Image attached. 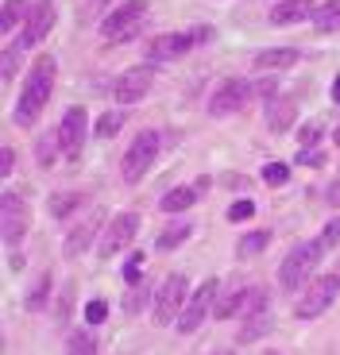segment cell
<instances>
[{
  "label": "cell",
  "mask_w": 340,
  "mask_h": 355,
  "mask_svg": "<svg viewBox=\"0 0 340 355\" xmlns=\"http://www.w3.org/2000/svg\"><path fill=\"white\" fill-rule=\"evenodd\" d=\"M290 124H294V101L290 97H271L267 101V128L275 135L290 132Z\"/></svg>",
  "instance_id": "obj_17"
},
{
  "label": "cell",
  "mask_w": 340,
  "mask_h": 355,
  "mask_svg": "<svg viewBox=\"0 0 340 355\" xmlns=\"http://www.w3.org/2000/svg\"><path fill=\"white\" fill-rule=\"evenodd\" d=\"M194 201H197V189L194 186H174V189H167V193H162L159 209H162V213H170V216H178L182 209H189Z\"/></svg>",
  "instance_id": "obj_21"
},
{
  "label": "cell",
  "mask_w": 340,
  "mask_h": 355,
  "mask_svg": "<svg viewBox=\"0 0 340 355\" xmlns=\"http://www.w3.org/2000/svg\"><path fill=\"white\" fill-rule=\"evenodd\" d=\"M147 8H151V0H124L117 12H108V19L101 24V31H105L108 43H128V39H135V31H139V24H144Z\"/></svg>",
  "instance_id": "obj_4"
},
{
  "label": "cell",
  "mask_w": 340,
  "mask_h": 355,
  "mask_svg": "<svg viewBox=\"0 0 340 355\" xmlns=\"http://www.w3.org/2000/svg\"><path fill=\"white\" fill-rule=\"evenodd\" d=\"M70 302H74V282L62 286V297H58V305H54V320L66 329V320H70Z\"/></svg>",
  "instance_id": "obj_31"
},
{
  "label": "cell",
  "mask_w": 340,
  "mask_h": 355,
  "mask_svg": "<svg viewBox=\"0 0 340 355\" xmlns=\"http://www.w3.org/2000/svg\"><path fill=\"white\" fill-rule=\"evenodd\" d=\"M267 243H271V232H263V228H260V232H248V236L236 243V255H240V259H251V255H260Z\"/></svg>",
  "instance_id": "obj_26"
},
{
  "label": "cell",
  "mask_w": 340,
  "mask_h": 355,
  "mask_svg": "<svg viewBox=\"0 0 340 355\" xmlns=\"http://www.w3.org/2000/svg\"><path fill=\"white\" fill-rule=\"evenodd\" d=\"M298 62V51L294 46H275V51H260L255 54V70H287V66Z\"/></svg>",
  "instance_id": "obj_19"
},
{
  "label": "cell",
  "mask_w": 340,
  "mask_h": 355,
  "mask_svg": "<svg viewBox=\"0 0 340 355\" xmlns=\"http://www.w3.org/2000/svg\"><path fill=\"white\" fill-rule=\"evenodd\" d=\"M287 178H290V166H287V162H267V166H263V182H267L271 189L287 186Z\"/></svg>",
  "instance_id": "obj_30"
},
{
  "label": "cell",
  "mask_w": 340,
  "mask_h": 355,
  "mask_svg": "<svg viewBox=\"0 0 340 355\" xmlns=\"http://www.w3.org/2000/svg\"><path fill=\"white\" fill-rule=\"evenodd\" d=\"M216 355H228V352H216Z\"/></svg>",
  "instance_id": "obj_43"
},
{
  "label": "cell",
  "mask_w": 340,
  "mask_h": 355,
  "mask_svg": "<svg viewBox=\"0 0 340 355\" xmlns=\"http://www.w3.org/2000/svg\"><path fill=\"white\" fill-rule=\"evenodd\" d=\"M294 162H298V166H314V170H321V166H325V151H317V147H302Z\"/></svg>",
  "instance_id": "obj_32"
},
{
  "label": "cell",
  "mask_w": 340,
  "mask_h": 355,
  "mask_svg": "<svg viewBox=\"0 0 340 355\" xmlns=\"http://www.w3.org/2000/svg\"><path fill=\"white\" fill-rule=\"evenodd\" d=\"M332 139H337V147H340V128H337V132H332Z\"/></svg>",
  "instance_id": "obj_42"
},
{
  "label": "cell",
  "mask_w": 340,
  "mask_h": 355,
  "mask_svg": "<svg viewBox=\"0 0 340 355\" xmlns=\"http://www.w3.org/2000/svg\"><path fill=\"white\" fill-rule=\"evenodd\" d=\"M314 0H275L271 8V24L275 27H290V24H302L305 16H314Z\"/></svg>",
  "instance_id": "obj_16"
},
{
  "label": "cell",
  "mask_w": 340,
  "mask_h": 355,
  "mask_svg": "<svg viewBox=\"0 0 340 355\" xmlns=\"http://www.w3.org/2000/svg\"><path fill=\"white\" fill-rule=\"evenodd\" d=\"M325 197H329L332 209H340V182H337V186H329V193H325Z\"/></svg>",
  "instance_id": "obj_40"
},
{
  "label": "cell",
  "mask_w": 340,
  "mask_h": 355,
  "mask_svg": "<svg viewBox=\"0 0 340 355\" xmlns=\"http://www.w3.org/2000/svg\"><path fill=\"white\" fill-rule=\"evenodd\" d=\"M321 243H325V251H332L340 243V216H332L329 224H325V232H321Z\"/></svg>",
  "instance_id": "obj_36"
},
{
  "label": "cell",
  "mask_w": 340,
  "mask_h": 355,
  "mask_svg": "<svg viewBox=\"0 0 340 355\" xmlns=\"http://www.w3.org/2000/svg\"><path fill=\"white\" fill-rule=\"evenodd\" d=\"M271 329V309L263 305V309H251V313H244V324H240V344H251V340H260L263 332Z\"/></svg>",
  "instance_id": "obj_18"
},
{
  "label": "cell",
  "mask_w": 340,
  "mask_h": 355,
  "mask_svg": "<svg viewBox=\"0 0 340 355\" xmlns=\"http://www.w3.org/2000/svg\"><path fill=\"white\" fill-rule=\"evenodd\" d=\"M151 85H155V70H151V66H132V70H124L117 78L112 97H117V105H135V101H144L147 93H151Z\"/></svg>",
  "instance_id": "obj_11"
},
{
  "label": "cell",
  "mask_w": 340,
  "mask_h": 355,
  "mask_svg": "<svg viewBox=\"0 0 340 355\" xmlns=\"http://www.w3.org/2000/svg\"><path fill=\"white\" fill-rule=\"evenodd\" d=\"M27 224H31L27 201L8 189V193L0 197V236H4V243H19V236L27 232Z\"/></svg>",
  "instance_id": "obj_10"
},
{
  "label": "cell",
  "mask_w": 340,
  "mask_h": 355,
  "mask_svg": "<svg viewBox=\"0 0 340 355\" xmlns=\"http://www.w3.org/2000/svg\"><path fill=\"white\" fill-rule=\"evenodd\" d=\"M93 240H101V213H90V220H81L78 228H74L70 236H66V248H62V251H66V259H78Z\"/></svg>",
  "instance_id": "obj_15"
},
{
  "label": "cell",
  "mask_w": 340,
  "mask_h": 355,
  "mask_svg": "<svg viewBox=\"0 0 340 355\" xmlns=\"http://www.w3.org/2000/svg\"><path fill=\"white\" fill-rule=\"evenodd\" d=\"M332 101L340 105V73H337V81H332Z\"/></svg>",
  "instance_id": "obj_41"
},
{
  "label": "cell",
  "mask_w": 340,
  "mask_h": 355,
  "mask_svg": "<svg viewBox=\"0 0 340 355\" xmlns=\"http://www.w3.org/2000/svg\"><path fill=\"white\" fill-rule=\"evenodd\" d=\"M139 278H144V270H139V255H132V259H128V266H124V282L128 286H139Z\"/></svg>",
  "instance_id": "obj_37"
},
{
  "label": "cell",
  "mask_w": 340,
  "mask_h": 355,
  "mask_svg": "<svg viewBox=\"0 0 340 355\" xmlns=\"http://www.w3.org/2000/svg\"><path fill=\"white\" fill-rule=\"evenodd\" d=\"M54 81H58V62H54L51 54H43V58L31 66L27 85L16 101V116H12L16 128H31L39 120V112L46 108V101H51V93H54Z\"/></svg>",
  "instance_id": "obj_1"
},
{
  "label": "cell",
  "mask_w": 340,
  "mask_h": 355,
  "mask_svg": "<svg viewBox=\"0 0 340 355\" xmlns=\"http://www.w3.org/2000/svg\"><path fill=\"white\" fill-rule=\"evenodd\" d=\"M124 120H128L124 112H105V116L97 120V135H101V139H112V135L124 128Z\"/></svg>",
  "instance_id": "obj_28"
},
{
  "label": "cell",
  "mask_w": 340,
  "mask_h": 355,
  "mask_svg": "<svg viewBox=\"0 0 340 355\" xmlns=\"http://www.w3.org/2000/svg\"><path fill=\"white\" fill-rule=\"evenodd\" d=\"M12 166H16V151L4 147V151H0V178H12Z\"/></svg>",
  "instance_id": "obj_38"
},
{
  "label": "cell",
  "mask_w": 340,
  "mask_h": 355,
  "mask_svg": "<svg viewBox=\"0 0 340 355\" xmlns=\"http://www.w3.org/2000/svg\"><path fill=\"white\" fill-rule=\"evenodd\" d=\"M255 97V81H244V78H228L213 89L209 97V112L213 116H232V112H244Z\"/></svg>",
  "instance_id": "obj_6"
},
{
  "label": "cell",
  "mask_w": 340,
  "mask_h": 355,
  "mask_svg": "<svg viewBox=\"0 0 340 355\" xmlns=\"http://www.w3.org/2000/svg\"><path fill=\"white\" fill-rule=\"evenodd\" d=\"M298 139H302V147H314V143L321 139V128H317V124H305L302 132H298Z\"/></svg>",
  "instance_id": "obj_39"
},
{
  "label": "cell",
  "mask_w": 340,
  "mask_h": 355,
  "mask_svg": "<svg viewBox=\"0 0 340 355\" xmlns=\"http://www.w3.org/2000/svg\"><path fill=\"white\" fill-rule=\"evenodd\" d=\"M85 320H90V324H105V320H108V302L93 297V302L85 305Z\"/></svg>",
  "instance_id": "obj_33"
},
{
  "label": "cell",
  "mask_w": 340,
  "mask_h": 355,
  "mask_svg": "<svg viewBox=\"0 0 340 355\" xmlns=\"http://www.w3.org/2000/svg\"><path fill=\"white\" fill-rule=\"evenodd\" d=\"M51 27H54V0H39V4H31V12H27L24 31H19L16 46H19V51H27V46L43 43V39L51 35Z\"/></svg>",
  "instance_id": "obj_12"
},
{
  "label": "cell",
  "mask_w": 340,
  "mask_h": 355,
  "mask_svg": "<svg viewBox=\"0 0 340 355\" xmlns=\"http://www.w3.org/2000/svg\"><path fill=\"white\" fill-rule=\"evenodd\" d=\"M314 27L317 31H340V0H325V4H317Z\"/></svg>",
  "instance_id": "obj_22"
},
{
  "label": "cell",
  "mask_w": 340,
  "mask_h": 355,
  "mask_svg": "<svg viewBox=\"0 0 340 355\" xmlns=\"http://www.w3.org/2000/svg\"><path fill=\"white\" fill-rule=\"evenodd\" d=\"M248 216H255V205L244 197V201H232V209H228V220L232 224H240V220H248Z\"/></svg>",
  "instance_id": "obj_35"
},
{
  "label": "cell",
  "mask_w": 340,
  "mask_h": 355,
  "mask_svg": "<svg viewBox=\"0 0 340 355\" xmlns=\"http://www.w3.org/2000/svg\"><path fill=\"white\" fill-rule=\"evenodd\" d=\"M135 232H139V213H120L108 220L105 236H101V259H112L120 248L135 240Z\"/></svg>",
  "instance_id": "obj_13"
},
{
  "label": "cell",
  "mask_w": 340,
  "mask_h": 355,
  "mask_svg": "<svg viewBox=\"0 0 340 355\" xmlns=\"http://www.w3.org/2000/svg\"><path fill=\"white\" fill-rule=\"evenodd\" d=\"M155 159H159V132L144 128V132H139V135H135V139L124 147V159H120V174H124L128 186H135V182H139L147 170H151Z\"/></svg>",
  "instance_id": "obj_3"
},
{
  "label": "cell",
  "mask_w": 340,
  "mask_h": 355,
  "mask_svg": "<svg viewBox=\"0 0 340 355\" xmlns=\"http://www.w3.org/2000/svg\"><path fill=\"white\" fill-rule=\"evenodd\" d=\"M213 35V31H209V27H194V31H167V35H155L151 39V58H162V62H167V58H182V54H189L194 51L197 43H205V39Z\"/></svg>",
  "instance_id": "obj_8"
},
{
  "label": "cell",
  "mask_w": 340,
  "mask_h": 355,
  "mask_svg": "<svg viewBox=\"0 0 340 355\" xmlns=\"http://www.w3.org/2000/svg\"><path fill=\"white\" fill-rule=\"evenodd\" d=\"M321 255H325L321 236H317V240L298 243V248H290L287 259H282V266H278V286H282L287 293H298L305 282H309V278H314V270H317V263H321Z\"/></svg>",
  "instance_id": "obj_2"
},
{
  "label": "cell",
  "mask_w": 340,
  "mask_h": 355,
  "mask_svg": "<svg viewBox=\"0 0 340 355\" xmlns=\"http://www.w3.org/2000/svg\"><path fill=\"white\" fill-rule=\"evenodd\" d=\"M54 143H62V139H58V128H54V132H46L43 139H39V147H35L39 166H51V162H54Z\"/></svg>",
  "instance_id": "obj_29"
},
{
  "label": "cell",
  "mask_w": 340,
  "mask_h": 355,
  "mask_svg": "<svg viewBox=\"0 0 340 355\" xmlns=\"http://www.w3.org/2000/svg\"><path fill=\"white\" fill-rule=\"evenodd\" d=\"M186 302H189V282H186V275H170L167 282H162L159 297H155V320H159V324H178Z\"/></svg>",
  "instance_id": "obj_7"
},
{
  "label": "cell",
  "mask_w": 340,
  "mask_h": 355,
  "mask_svg": "<svg viewBox=\"0 0 340 355\" xmlns=\"http://www.w3.org/2000/svg\"><path fill=\"white\" fill-rule=\"evenodd\" d=\"M337 293H340V275H321V278H314V282L305 286L302 302L294 305V317H302V320L321 317V313L329 309L332 302H337Z\"/></svg>",
  "instance_id": "obj_5"
},
{
  "label": "cell",
  "mask_w": 340,
  "mask_h": 355,
  "mask_svg": "<svg viewBox=\"0 0 340 355\" xmlns=\"http://www.w3.org/2000/svg\"><path fill=\"white\" fill-rule=\"evenodd\" d=\"M85 128H90V116H85V108H66V116H62V124H58V147H62L70 159H78V151H81V143H85Z\"/></svg>",
  "instance_id": "obj_14"
},
{
  "label": "cell",
  "mask_w": 340,
  "mask_h": 355,
  "mask_svg": "<svg viewBox=\"0 0 340 355\" xmlns=\"http://www.w3.org/2000/svg\"><path fill=\"white\" fill-rule=\"evenodd\" d=\"M78 205H85V197H81V193H54L51 201H46V209H51L54 220H66Z\"/></svg>",
  "instance_id": "obj_24"
},
{
  "label": "cell",
  "mask_w": 340,
  "mask_h": 355,
  "mask_svg": "<svg viewBox=\"0 0 340 355\" xmlns=\"http://www.w3.org/2000/svg\"><path fill=\"white\" fill-rule=\"evenodd\" d=\"M213 302H216V278H205V282H201L194 293H189L186 309H182V317H178V332H182V336H189V332L201 329V320L209 317Z\"/></svg>",
  "instance_id": "obj_9"
},
{
  "label": "cell",
  "mask_w": 340,
  "mask_h": 355,
  "mask_svg": "<svg viewBox=\"0 0 340 355\" xmlns=\"http://www.w3.org/2000/svg\"><path fill=\"white\" fill-rule=\"evenodd\" d=\"M16 70H19V46L8 43V46H4V81L16 78Z\"/></svg>",
  "instance_id": "obj_34"
},
{
  "label": "cell",
  "mask_w": 340,
  "mask_h": 355,
  "mask_svg": "<svg viewBox=\"0 0 340 355\" xmlns=\"http://www.w3.org/2000/svg\"><path fill=\"white\" fill-rule=\"evenodd\" d=\"M189 236H194V224H189V220H174V224H167V228L159 232L155 248H159V251H174V248H182Z\"/></svg>",
  "instance_id": "obj_20"
},
{
  "label": "cell",
  "mask_w": 340,
  "mask_h": 355,
  "mask_svg": "<svg viewBox=\"0 0 340 355\" xmlns=\"http://www.w3.org/2000/svg\"><path fill=\"white\" fill-rule=\"evenodd\" d=\"M66 355H97V340H93V332H74V336L66 340Z\"/></svg>",
  "instance_id": "obj_27"
},
{
  "label": "cell",
  "mask_w": 340,
  "mask_h": 355,
  "mask_svg": "<svg viewBox=\"0 0 340 355\" xmlns=\"http://www.w3.org/2000/svg\"><path fill=\"white\" fill-rule=\"evenodd\" d=\"M51 286H54L51 270H43V275H39V282L31 286V293H27V313L46 309V302H51Z\"/></svg>",
  "instance_id": "obj_23"
},
{
  "label": "cell",
  "mask_w": 340,
  "mask_h": 355,
  "mask_svg": "<svg viewBox=\"0 0 340 355\" xmlns=\"http://www.w3.org/2000/svg\"><path fill=\"white\" fill-rule=\"evenodd\" d=\"M27 0H4V12H0V31H4V35H8V31H16L19 27V19L27 16Z\"/></svg>",
  "instance_id": "obj_25"
}]
</instances>
